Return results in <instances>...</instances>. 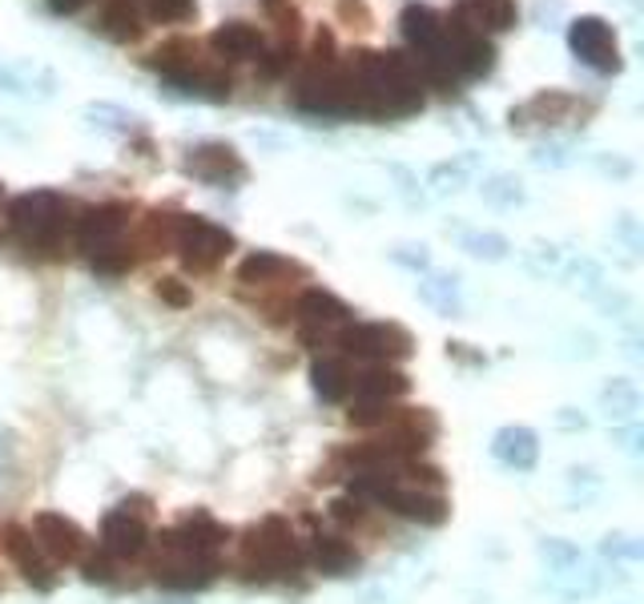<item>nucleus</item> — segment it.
Here are the masks:
<instances>
[{"label": "nucleus", "mask_w": 644, "mask_h": 604, "mask_svg": "<svg viewBox=\"0 0 644 604\" xmlns=\"http://www.w3.org/2000/svg\"><path fill=\"white\" fill-rule=\"evenodd\" d=\"M492 455L512 472H532L539 460V440L536 431L524 428V423H507V428L495 431L492 440Z\"/></svg>", "instance_id": "obj_16"}, {"label": "nucleus", "mask_w": 644, "mask_h": 604, "mask_svg": "<svg viewBox=\"0 0 644 604\" xmlns=\"http://www.w3.org/2000/svg\"><path fill=\"white\" fill-rule=\"evenodd\" d=\"M101 33L113 36V41H138L145 33V24H141V9L133 0H109L106 12H101Z\"/></svg>", "instance_id": "obj_23"}, {"label": "nucleus", "mask_w": 644, "mask_h": 604, "mask_svg": "<svg viewBox=\"0 0 644 604\" xmlns=\"http://www.w3.org/2000/svg\"><path fill=\"white\" fill-rule=\"evenodd\" d=\"M616 440H621V452H629V455L644 452V428L641 423H624V428L616 431Z\"/></svg>", "instance_id": "obj_40"}, {"label": "nucleus", "mask_w": 644, "mask_h": 604, "mask_svg": "<svg viewBox=\"0 0 644 604\" xmlns=\"http://www.w3.org/2000/svg\"><path fill=\"white\" fill-rule=\"evenodd\" d=\"M419 299L432 302L439 314H456L459 311V291H456V279H444V274H435V279L419 282Z\"/></svg>", "instance_id": "obj_28"}, {"label": "nucleus", "mask_w": 644, "mask_h": 604, "mask_svg": "<svg viewBox=\"0 0 644 604\" xmlns=\"http://www.w3.org/2000/svg\"><path fill=\"white\" fill-rule=\"evenodd\" d=\"M335 17H339L342 24H351V29H371V24H375V17L367 9V0H339V4H335Z\"/></svg>", "instance_id": "obj_35"}, {"label": "nucleus", "mask_w": 644, "mask_h": 604, "mask_svg": "<svg viewBox=\"0 0 644 604\" xmlns=\"http://www.w3.org/2000/svg\"><path fill=\"white\" fill-rule=\"evenodd\" d=\"M174 250L182 255V262L189 270H214L234 250V234L226 230V226H214V222L198 218V214H182Z\"/></svg>", "instance_id": "obj_5"}, {"label": "nucleus", "mask_w": 644, "mask_h": 604, "mask_svg": "<svg viewBox=\"0 0 644 604\" xmlns=\"http://www.w3.org/2000/svg\"><path fill=\"white\" fill-rule=\"evenodd\" d=\"M186 170L194 177H201V182H214V186H222V182H242V177H247L242 158H238L230 145H222V141H210V145L189 150Z\"/></svg>", "instance_id": "obj_14"}, {"label": "nucleus", "mask_w": 644, "mask_h": 604, "mask_svg": "<svg viewBox=\"0 0 644 604\" xmlns=\"http://www.w3.org/2000/svg\"><path fill=\"white\" fill-rule=\"evenodd\" d=\"M48 4H53L57 12H77L81 4H89V0H48Z\"/></svg>", "instance_id": "obj_44"}, {"label": "nucleus", "mask_w": 644, "mask_h": 604, "mask_svg": "<svg viewBox=\"0 0 644 604\" xmlns=\"http://www.w3.org/2000/svg\"><path fill=\"white\" fill-rule=\"evenodd\" d=\"M572 109V97L568 94H539V97H532V101L520 109V114H512V126L515 121H524V117H536V121H564V114Z\"/></svg>", "instance_id": "obj_27"}, {"label": "nucleus", "mask_w": 644, "mask_h": 604, "mask_svg": "<svg viewBox=\"0 0 644 604\" xmlns=\"http://www.w3.org/2000/svg\"><path fill=\"white\" fill-rule=\"evenodd\" d=\"M399 24H403V36H407L415 48H427L444 36V21H439V12H432L427 4H407L403 17H399Z\"/></svg>", "instance_id": "obj_24"}, {"label": "nucleus", "mask_w": 644, "mask_h": 604, "mask_svg": "<svg viewBox=\"0 0 644 604\" xmlns=\"http://www.w3.org/2000/svg\"><path fill=\"white\" fill-rule=\"evenodd\" d=\"M145 548H150V528H145V520H141L138 511H125L118 504V508L101 520V552H106L109 560H138V557H145Z\"/></svg>", "instance_id": "obj_11"}, {"label": "nucleus", "mask_w": 644, "mask_h": 604, "mask_svg": "<svg viewBox=\"0 0 644 604\" xmlns=\"http://www.w3.org/2000/svg\"><path fill=\"white\" fill-rule=\"evenodd\" d=\"M600 552L609 560H621V564H641L644 560V544L636 540V536H624V532H616V536H604V544H600Z\"/></svg>", "instance_id": "obj_32"}, {"label": "nucleus", "mask_w": 644, "mask_h": 604, "mask_svg": "<svg viewBox=\"0 0 644 604\" xmlns=\"http://www.w3.org/2000/svg\"><path fill=\"white\" fill-rule=\"evenodd\" d=\"M330 516L339 524H363L367 520V504L359 496H339V500L330 504Z\"/></svg>", "instance_id": "obj_38"}, {"label": "nucleus", "mask_w": 644, "mask_h": 604, "mask_svg": "<svg viewBox=\"0 0 644 604\" xmlns=\"http://www.w3.org/2000/svg\"><path fill=\"white\" fill-rule=\"evenodd\" d=\"M294 57H298V53H294V45H279L274 53H266V57H262V69H258V73H262L266 82H274V77H282V73L291 69Z\"/></svg>", "instance_id": "obj_36"}, {"label": "nucleus", "mask_w": 644, "mask_h": 604, "mask_svg": "<svg viewBox=\"0 0 644 604\" xmlns=\"http://www.w3.org/2000/svg\"><path fill=\"white\" fill-rule=\"evenodd\" d=\"M81 576L89 584H113V560L106 552H97V557H81Z\"/></svg>", "instance_id": "obj_37"}, {"label": "nucleus", "mask_w": 644, "mask_h": 604, "mask_svg": "<svg viewBox=\"0 0 644 604\" xmlns=\"http://www.w3.org/2000/svg\"><path fill=\"white\" fill-rule=\"evenodd\" d=\"M9 226L29 246H36V250H53V246H61L65 230L73 226L69 202L61 198V194H53V190H29L21 198H12Z\"/></svg>", "instance_id": "obj_2"}, {"label": "nucleus", "mask_w": 644, "mask_h": 604, "mask_svg": "<svg viewBox=\"0 0 644 604\" xmlns=\"http://www.w3.org/2000/svg\"><path fill=\"white\" fill-rule=\"evenodd\" d=\"M463 246H468V255L488 258V262H500V258H507V238H500V234H468V238H463Z\"/></svg>", "instance_id": "obj_33"}, {"label": "nucleus", "mask_w": 644, "mask_h": 604, "mask_svg": "<svg viewBox=\"0 0 644 604\" xmlns=\"http://www.w3.org/2000/svg\"><path fill=\"white\" fill-rule=\"evenodd\" d=\"M339 347L351 359L395 363V359H407L411 350H415V338L399 323H354L339 331Z\"/></svg>", "instance_id": "obj_4"}, {"label": "nucleus", "mask_w": 644, "mask_h": 604, "mask_svg": "<svg viewBox=\"0 0 644 604\" xmlns=\"http://www.w3.org/2000/svg\"><path fill=\"white\" fill-rule=\"evenodd\" d=\"M395 262H403V267H411V270H423L427 267V255H423V246H399Z\"/></svg>", "instance_id": "obj_43"}, {"label": "nucleus", "mask_w": 644, "mask_h": 604, "mask_svg": "<svg viewBox=\"0 0 644 604\" xmlns=\"http://www.w3.org/2000/svg\"><path fill=\"white\" fill-rule=\"evenodd\" d=\"M568 492H572V500L580 496V504H585V500H597V496H600L597 467H568Z\"/></svg>", "instance_id": "obj_34"}, {"label": "nucleus", "mask_w": 644, "mask_h": 604, "mask_svg": "<svg viewBox=\"0 0 644 604\" xmlns=\"http://www.w3.org/2000/svg\"><path fill=\"white\" fill-rule=\"evenodd\" d=\"M286 274H303V267L291 262V258L274 255V250H254L250 258L238 262V282H247V287H274Z\"/></svg>", "instance_id": "obj_19"}, {"label": "nucleus", "mask_w": 644, "mask_h": 604, "mask_svg": "<svg viewBox=\"0 0 644 604\" xmlns=\"http://www.w3.org/2000/svg\"><path fill=\"white\" fill-rule=\"evenodd\" d=\"M568 41H572V48L592 65V69H604V73L621 69L616 36H612V29L600 21V17H580V21L572 24V33H568Z\"/></svg>", "instance_id": "obj_13"}, {"label": "nucleus", "mask_w": 644, "mask_h": 604, "mask_svg": "<svg viewBox=\"0 0 644 604\" xmlns=\"http://www.w3.org/2000/svg\"><path fill=\"white\" fill-rule=\"evenodd\" d=\"M310 387H315V396L323 403H342V399L351 396V371H347V363L342 359H318L310 367Z\"/></svg>", "instance_id": "obj_22"}, {"label": "nucleus", "mask_w": 644, "mask_h": 604, "mask_svg": "<svg viewBox=\"0 0 644 604\" xmlns=\"http://www.w3.org/2000/svg\"><path fill=\"white\" fill-rule=\"evenodd\" d=\"M89 262H94L97 274H125V270L138 262V255H133V246L129 242H113V246H106V250L89 255Z\"/></svg>", "instance_id": "obj_31"}, {"label": "nucleus", "mask_w": 644, "mask_h": 604, "mask_svg": "<svg viewBox=\"0 0 644 604\" xmlns=\"http://www.w3.org/2000/svg\"><path fill=\"white\" fill-rule=\"evenodd\" d=\"M294 319H298V331H342V326L351 323V306L339 299V294L330 291H303L294 299Z\"/></svg>", "instance_id": "obj_12"}, {"label": "nucleus", "mask_w": 644, "mask_h": 604, "mask_svg": "<svg viewBox=\"0 0 644 604\" xmlns=\"http://www.w3.org/2000/svg\"><path fill=\"white\" fill-rule=\"evenodd\" d=\"M129 226V206L125 202H106V206L81 209V218H73V234L85 255H97L113 242H125Z\"/></svg>", "instance_id": "obj_9"}, {"label": "nucleus", "mask_w": 644, "mask_h": 604, "mask_svg": "<svg viewBox=\"0 0 644 604\" xmlns=\"http://www.w3.org/2000/svg\"><path fill=\"white\" fill-rule=\"evenodd\" d=\"M539 560L548 564L552 576H560V572L576 569V564H585V552L572 544V540H560V536H544L539 540Z\"/></svg>", "instance_id": "obj_26"}, {"label": "nucleus", "mask_w": 644, "mask_h": 604, "mask_svg": "<svg viewBox=\"0 0 644 604\" xmlns=\"http://www.w3.org/2000/svg\"><path fill=\"white\" fill-rule=\"evenodd\" d=\"M29 532H33V540L41 544V552H45L48 560H57V564H81L85 548H89L81 524L69 520V516H61V511H41Z\"/></svg>", "instance_id": "obj_7"}, {"label": "nucleus", "mask_w": 644, "mask_h": 604, "mask_svg": "<svg viewBox=\"0 0 644 604\" xmlns=\"http://www.w3.org/2000/svg\"><path fill=\"white\" fill-rule=\"evenodd\" d=\"M556 428H560V431H585L588 428V416H580L576 407H560V411H556Z\"/></svg>", "instance_id": "obj_42"}, {"label": "nucleus", "mask_w": 644, "mask_h": 604, "mask_svg": "<svg viewBox=\"0 0 644 604\" xmlns=\"http://www.w3.org/2000/svg\"><path fill=\"white\" fill-rule=\"evenodd\" d=\"M153 291H157V299L162 302H170V306H177V311H182V306H189V302H194V294H189V287L182 279H162L157 282V287H153Z\"/></svg>", "instance_id": "obj_39"}, {"label": "nucleus", "mask_w": 644, "mask_h": 604, "mask_svg": "<svg viewBox=\"0 0 644 604\" xmlns=\"http://www.w3.org/2000/svg\"><path fill=\"white\" fill-rule=\"evenodd\" d=\"M597 407L609 423L624 428V423H636V411H641V391H636L633 379H609V384L600 387Z\"/></svg>", "instance_id": "obj_20"}, {"label": "nucleus", "mask_w": 644, "mask_h": 604, "mask_svg": "<svg viewBox=\"0 0 644 604\" xmlns=\"http://www.w3.org/2000/svg\"><path fill=\"white\" fill-rule=\"evenodd\" d=\"M210 48L226 61H250L262 53V33L247 21H226L222 29H214Z\"/></svg>", "instance_id": "obj_18"}, {"label": "nucleus", "mask_w": 644, "mask_h": 604, "mask_svg": "<svg viewBox=\"0 0 644 604\" xmlns=\"http://www.w3.org/2000/svg\"><path fill=\"white\" fill-rule=\"evenodd\" d=\"M0 544H4L9 560L24 576V584H33L36 593H48V589L57 584V572H53L48 557L41 552V544H36L33 532H29L24 524H4V528H0Z\"/></svg>", "instance_id": "obj_8"}, {"label": "nucleus", "mask_w": 644, "mask_h": 604, "mask_svg": "<svg viewBox=\"0 0 644 604\" xmlns=\"http://www.w3.org/2000/svg\"><path fill=\"white\" fill-rule=\"evenodd\" d=\"M399 407L395 403H375V399H354L347 419H351V428H386L391 419H395Z\"/></svg>", "instance_id": "obj_30"}, {"label": "nucleus", "mask_w": 644, "mask_h": 604, "mask_svg": "<svg viewBox=\"0 0 644 604\" xmlns=\"http://www.w3.org/2000/svg\"><path fill=\"white\" fill-rule=\"evenodd\" d=\"M177 222H182V214H150L145 218V226H141V246H150L153 255H165V250H174L177 242Z\"/></svg>", "instance_id": "obj_25"}, {"label": "nucleus", "mask_w": 644, "mask_h": 604, "mask_svg": "<svg viewBox=\"0 0 644 604\" xmlns=\"http://www.w3.org/2000/svg\"><path fill=\"white\" fill-rule=\"evenodd\" d=\"M483 194H488L492 202H500V206H512V202H520V190H515L512 182H507V177H495V182L488 190H483Z\"/></svg>", "instance_id": "obj_41"}, {"label": "nucleus", "mask_w": 644, "mask_h": 604, "mask_svg": "<svg viewBox=\"0 0 644 604\" xmlns=\"http://www.w3.org/2000/svg\"><path fill=\"white\" fill-rule=\"evenodd\" d=\"M310 560H315V569L327 572V576H351V572L359 569V552H354L342 536H330V532L310 536Z\"/></svg>", "instance_id": "obj_17"}, {"label": "nucleus", "mask_w": 644, "mask_h": 604, "mask_svg": "<svg viewBox=\"0 0 644 604\" xmlns=\"http://www.w3.org/2000/svg\"><path fill=\"white\" fill-rule=\"evenodd\" d=\"M226 540H230V528L222 520H214L210 511H189L177 528L157 536L162 552H186V557H206V560L218 557V548Z\"/></svg>", "instance_id": "obj_6"}, {"label": "nucleus", "mask_w": 644, "mask_h": 604, "mask_svg": "<svg viewBox=\"0 0 644 604\" xmlns=\"http://www.w3.org/2000/svg\"><path fill=\"white\" fill-rule=\"evenodd\" d=\"M303 569V552L294 544L291 524L282 516H266L262 524H254L242 544V572L247 581H282Z\"/></svg>", "instance_id": "obj_1"}, {"label": "nucleus", "mask_w": 644, "mask_h": 604, "mask_svg": "<svg viewBox=\"0 0 644 604\" xmlns=\"http://www.w3.org/2000/svg\"><path fill=\"white\" fill-rule=\"evenodd\" d=\"M351 496L383 504L386 511H395V516H403V520H411V524H423V528H435V524L447 520V500L439 492L403 488V484H379V479H351Z\"/></svg>", "instance_id": "obj_3"}, {"label": "nucleus", "mask_w": 644, "mask_h": 604, "mask_svg": "<svg viewBox=\"0 0 644 604\" xmlns=\"http://www.w3.org/2000/svg\"><path fill=\"white\" fill-rule=\"evenodd\" d=\"M218 576V560L186 557V552H162L153 560V581L170 589V593H198Z\"/></svg>", "instance_id": "obj_10"}, {"label": "nucleus", "mask_w": 644, "mask_h": 604, "mask_svg": "<svg viewBox=\"0 0 644 604\" xmlns=\"http://www.w3.org/2000/svg\"><path fill=\"white\" fill-rule=\"evenodd\" d=\"M354 399H375V403H395L411 391V379L391 363H367L363 371L351 375Z\"/></svg>", "instance_id": "obj_15"}, {"label": "nucleus", "mask_w": 644, "mask_h": 604, "mask_svg": "<svg viewBox=\"0 0 644 604\" xmlns=\"http://www.w3.org/2000/svg\"><path fill=\"white\" fill-rule=\"evenodd\" d=\"M133 4L141 9V17L162 24H182L194 17V0H133Z\"/></svg>", "instance_id": "obj_29"}, {"label": "nucleus", "mask_w": 644, "mask_h": 604, "mask_svg": "<svg viewBox=\"0 0 644 604\" xmlns=\"http://www.w3.org/2000/svg\"><path fill=\"white\" fill-rule=\"evenodd\" d=\"M459 21L468 29H492V33H504L515 24V0H459Z\"/></svg>", "instance_id": "obj_21"}, {"label": "nucleus", "mask_w": 644, "mask_h": 604, "mask_svg": "<svg viewBox=\"0 0 644 604\" xmlns=\"http://www.w3.org/2000/svg\"><path fill=\"white\" fill-rule=\"evenodd\" d=\"M0 198H4V186H0Z\"/></svg>", "instance_id": "obj_45"}]
</instances>
